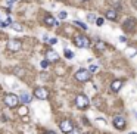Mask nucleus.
I'll return each mask as SVG.
<instances>
[{"instance_id":"0eeeda50","label":"nucleus","mask_w":137,"mask_h":134,"mask_svg":"<svg viewBox=\"0 0 137 134\" xmlns=\"http://www.w3.org/2000/svg\"><path fill=\"white\" fill-rule=\"evenodd\" d=\"M34 96L37 97V99H40V100H46L49 97V91L44 87H37V89L34 90Z\"/></svg>"},{"instance_id":"393cba45","label":"nucleus","mask_w":137,"mask_h":134,"mask_svg":"<svg viewBox=\"0 0 137 134\" xmlns=\"http://www.w3.org/2000/svg\"><path fill=\"white\" fill-rule=\"evenodd\" d=\"M87 19H89L90 22H92V21H96V16L93 15V13H89V15H87Z\"/></svg>"},{"instance_id":"bb28decb","label":"nucleus","mask_w":137,"mask_h":134,"mask_svg":"<svg viewBox=\"0 0 137 134\" xmlns=\"http://www.w3.org/2000/svg\"><path fill=\"white\" fill-rule=\"evenodd\" d=\"M96 69H97V66H96V65H92V66H90V69H89V71H90V72H94V71H96Z\"/></svg>"},{"instance_id":"aec40b11","label":"nucleus","mask_w":137,"mask_h":134,"mask_svg":"<svg viewBox=\"0 0 137 134\" xmlns=\"http://www.w3.org/2000/svg\"><path fill=\"white\" fill-rule=\"evenodd\" d=\"M65 58H68V59H72V58H74V53L71 52V50H68V49H65Z\"/></svg>"},{"instance_id":"f03ea898","label":"nucleus","mask_w":137,"mask_h":134,"mask_svg":"<svg viewBox=\"0 0 137 134\" xmlns=\"http://www.w3.org/2000/svg\"><path fill=\"white\" fill-rule=\"evenodd\" d=\"M3 102H4V105H6L8 108H16L18 103H19V97L16 96V94H13V93H9V94L4 96Z\"/></svg>"},{"instance_id":"6e6552de","label":"nucleus","mask_w":137,"mask_h":134,"mask_svg":"<svg viewBox=\"0 0 137 134\" xmlns=\"http://www.w3.org/2000/svg\"><path fill=\"white\" fill-rule=\"evenodd\" d=\"M122 27H124V30L130 31V33H133V31L136 30L137 24H136V21H134L133 18H128V19H125V21H124V24H122Z\"/></svg>"},{"instance_id":"9b49d317","label":"nucleus","mask_w":137,"mask_h":134,"mask_svg":"<svg viewBox=\"0 0 137 134\" xmlns=\"http://www.w3.org/2000/svg\"><path fill=\"white\" fill-rule=\"evenodd\" d=\"M44 24H46V25H49V27H56V25H58V21H56L52 15H47L44 18Z\"/></svg>"},{"instance_id":"423d86ee","label":"nucleus","mask_w":137,"mask_h":134,"mask_svg":"<svg viewBox=\"0 0 137 134\" xmlns=\"http://www.w3.org/2000/svg\"><path fill=\"white\" fill-rule=\"evenodd\" d=\"M59 128H60V131L65 133V134H69V133L74 131V125H72V122H71L69 119H63V121H60Z\"/></svg>"},{"instance_id":"2f4dec72","label":"nucleus","mask_w":137,"mask_h":134,"mask_svg":"<svg viewBox=\"0 0 137 134\" xmlns=\"http://www.w3.org/2000/svg\"><path fill=\"white\" fill-rule=\"evenodd\" d=\"M136 116H137V112H136Z\"/></svg>"},{"instance_id":"1a4fd4ad","label":"nucleus","mask_w":137,"mask_h":134,"mask_svg":"<svg viewBox=\"0 0 137 134\" xmlns=\"http://www.w3.org/2000/svg\"><path fill=\"white\" fill-rule=\"evenodd\" d=\"M115 128H118V130H124L125 128V118H122V116H115L114 121H112Z\"/></svg>"},{"instance_id":"f8f14e48","label":"nucleus","mask_w":137,"mask_h":134,"mask_svg":"<svg viewBox=\"0 0 137 134\" xmlns=\"http://www.w3.org/2000/svg\"><path fill=\"white\" fill-rule=\"evenodd\" d=\"M122 87V80H114L111 84V89L112 91H119V89Z\"/></svg>"},{"instance_id":"20e7f679","label":"nucleus","mask_w":137,"mask_h":134,"mask_svg":"<svg viewBox=\"0 0 137 134\" xmlns=\"http://www.w3.org/2000/svg\"><path fill=\"white\" fill-rule=\"evenodd\" d=\"M89 97L84 96V94H78L77 97H75V105H77V108L78 109H87L89 108Z\"/></svg>"},{"instance_id":"a878e982","label":"nucleus","mask_w":137,"mask_h":134,"mask_svg":"<svg viewBox=\"0 0 137 134\" xmlns=\"http://www.w3.org/2000/svg\"><path fill=\"white\" fill-rule=\"evenodd\" d=\"M49 43H50V44H56V43H58V40H56V38H50V40H47Z\"/></svg>"},{"instance_id":"a211bd4d","label":"nucleus","mask_w":137,"mask_h":134,"mask_svg":"<svg viewBox=\"0 0 137 134\" xmlns=\"http://www.w3.org/2000/svg\"><path fill=\"white\" fill-rule=\"evenodd\" d=\"M105 47H106V44H105V43H103V41H96V49H97V50H103V49Z\"/></svg>"},{"instance_id":"5701e85b","label":"nucleus","mask_w":137,"mask_h":134,"mask_svg":"<svg viewBox=\"0 0 137 134\" xmlns=\"http://www.w3.org/2000/svg\"><path fill=\"white\" fill-rule=\"evenodd\" d=\"M103 22H105V19H103V18H96V24H97L99 27L103 25Z\"/></svg>"},{"instance_id":"f257e3e1","label":"nucleus","mask_w":137,"mask_h":134,"mask_svg":"<svg viewBox=\"0 0 137 134\" xmlns=\"http://www.w3.org/2000/svg\"><path fill=\"white\" fill-rule=\"evenodd\" d=\"M6 49L9 52H19L22 49V41L18 40V38H9L8 43H6Z\"/></svg>"},{"instance_id":"dca6fc26","label":"nucleus","mask_w":137,"mask_h":134,"mask_svg":"<svg viewBox=\"0 0 137 134\" xmlns=\"http://www.w3.org/2000/svg\"><path fill=\"white\" fill-rule=\"evenodd\" d=\"M18 114H19V115H21V116L27 115V114H28V108H27L25 105H24L22 108H19V109H18Z\"/></svg>"},{"instance_id":"b1692460","label":"nucleus","mask_w":137,"mask_h":134,"mask_svg":"<svg viewBox=\"0 0 137 134\" xmlns=\"http://www.w3.org/2000/svg\"><path fill=\"white\" fill-rule=\"evenodd\" d=\"M16 0H6V4H8V8H12L13 4H15Z\"/></svg>"},{"instance_id":"412c9836","label":"nucleus","mask_w":137,"mask_h":134,"mask_svg":"<svg viewBox=\"0 0 137 134\" xmlns=\"http://www.w3.org/2000/svg\"><path fill=\"white\" fill-rule=\"evenodd\" d=\"M40 66L43 68V69H46V68L49 66V60L47 59H46V60H41V62H40Z\"/></svg>"},{"instance_id":"7ed1b4c3","label":"nucleus","mask_w":137,"mask_h":134,"mask_svg":"<svg viewBox=\"0 0 137 134\" xmlns=\"http://www.w3.org/2000/svg\"><path fill=\"white\" fill-rule=\"evenodd\" d=\"M74 44L77 46V47H81V49H85L90 46V40L85 35H81V34H78V35H75L74 37Z\"/></svg>"},{"instance_id":"4be33fe9","label":"nucleus","mask_w":137,"mask_h":134,"mask_svg":"<svg viewBox=\"0 0 137 134\" xmlns=\"http://www.w3.org/2000/svg\"><path fill=\"white\" fill-rule=\"evenodd\" d=\"M58 16H59V19H67V16H68V13H67V12H59V15H58Z\"/></svg>"},{"instance_id":"7c9ffc66","label":"nucleus","mask_w":137,"mask_h":134,"mask_svg":"<svg viewBox=\"0 0 137 134\" xmlns=\"http://www.w3.org/2000/svg\"><path fill=\"white\" fill-rule=\"evenodd\" d=\"M83 2H87V0H83Z\"/></svg>"},{"instance_id":"c756f323","label":"nucleus","mask_w":137,"mask_h":134,"mask_svg":"<svg viewBox=\"0 0 137 134\" xmlns=\"http://www.w3.org/2000/svg\"><path fill=\"white\" fill-rule=\"evenodd\" d=\"M128 134H137V133H134V131H133V133H128Z\"/></svg>"},{"instance_id":"4468645a","label":"nucleus","mask_w":137,"mask_h":134,"mask_svg":"<svg viewBox=\"0 0 137 134\" xmlns=\"http://www.w3.org/2000/svg\"><path fill=\"white\" fill-rule=\"evenodd\" d=\"M116 16H118L116 11H108L106 12V18L109 19V21H115V19H116Z\"/></svg>"},{"instance_id":"2eb2a0df","label":"nucleus","mask_w":137,"mask_h":134,"mask_svg":"<svg viewBox=\"0 0 137 134\" xmlns=\"http://www.w3.org/2000/svg\"><path fill=\"white\" fill-rule=\"evenodd\" d=\"M13 72H15V75H18V77H22L24 72H25V69L21 68V66H16V68H13Z\"/></svg>"},{"instance_id":"9d476101","label":"nucleus","mask_w":137,"mask_h":134,"mask_svg":"<svg viewBox=\"0 0 137 134\" xmlns=\"http://www.w3.org/2000/svg\"><path fill=\"white\" fill-rule=\"evenodd\" d=\"M46 59L49 62H56V60H59V55L55 52V50H47L46 52Z\"/></svg>"},{"instance_id":"ddd939ff","label":"nucleus","mask_w":137,"mask_h":134,"mask_svg":"<svg viewBox=\"0 0 137 134\" xmlns=\"http://www.w3.org/2000/svg\"><path fill=\"white\" fill-rule=\"evenodd\" d=\"M31 99H33V97H31L28 93H22L21 96H19V102H22L24 105H28L31 102Z\"/></svg>"},{"instance_id":"cd10ccee","label":"nucleus","mask_w":137,"mask_h":134,"mask_svg":"<svg viewBox=\"0 0 137 134\" xmlns=\"http://www.w3.org/2000/svg\"><path fill=\"white\" fill-rule=\"evenodd\" d=\"M119 41H122V43H124V41H127V37H124V35H121V37H119Z\"/></svg>"},{"instance_id":"f3484780","label":"nucleus","mask_w":137,"mask_h":134,"mask_svg":"<svg viewBox=\"0 0 137 134\" xmlns=\"http://www.w3.org/2000/svg\"><path fill=\"white\" fill-rule=\"evenodd\" d=\"M11 27H12V28H13V30H15V31H18V33H21V31H24V28H22V27H21V24H13V22H12V24H11Z\"/></svg>"},{"instance_id":"c85d7f7f","label":"nucleus","mask_w":137,"mask_h":134,"mask_svg":"<svg viewBox=\"0 0 137 134\" xmlns=\"http://www.w3.org/2000/svg\"><path fill=\"white\" fill-rule=\"evenodd\" d=\"M44 134H56L55 131H52V130H47V131H44Z\"/></svg>"},{"instance_id":"6ab92c4d","label":"nucleus","mask_w":137,"mask_h":134,"mask_svg":"<svg viewBox=\"0 0 137 134\" xmlns=\"http://www.w3.org/2000/svg\"><path fill=\"white\" fill-rule=\"evenodd\" d=\"M74 25L80 27V28H81V30H87V25H85L84 22H80V21H74Z\"/></svg>"},{"instance_id":"39448f33","label":"nucleus","mask_w":137,"mask_h":134,"mask_svg":"<svg viewBox=\"0 0 137 134\" xmlns=\"http://www.w3.org/2000/svg\"><path fill=\"white\" fill-rule=\"evenodd\" d=\"M90 75H92V72L87 71V69H78L77 72H75V80L80 83H85L90 80Z\"/></svg>"}]
</instances>
